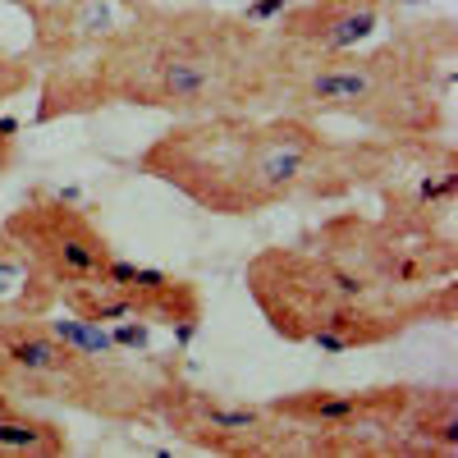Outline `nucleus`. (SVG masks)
<instances>
[{
	"mask_svg": "<svg viewBox=\"0 0 458 458\" xmlns=\"http://www.w3.org/2000/svg\"><path fill=\"white\" fill-rule=\"evenodd\" d=\"M440 138H335L321 120L284 110H225L179 120L138 157L147 179L211 216H261L289 202H339L390 188Z\"/></svg>",
	"mask_w": 458,
	"mask_h": 458,
	"instance_id": "obj_1",
	"label": "nucleus"
},
{
	"mask_svg": "<svg viewBox=\"0 0 458 458\" xmlns=\"http://www.w3.org/2000/svg\"><path fill=\"white\" fill-rule=\"evenodd\" d=\"M276 37L207 5H147L88 51L37 73V124L73 120L106 106L165 110L170 120H198L225 110H257Z\"/></svg>",
	"mask_w": 458,
	"mask_h": 458,
	"instance_id": "obj_2",
	"label": "nucleus"
},
{
	"mask_svg": "<svg viewBox=\"0 0 458 458\" xmlns=\"http://www.w3.org/2000/svg\"><path fill=\"white\" fill-rule=\"evenodd\" d=\"M276 37V32H271ZM454 60V23H403L390 42L358 51H298L276 37L257 110H284L302 120H349L371 138H440L449 124L445 69Z\"/></svg>",
	"mask_w": 458,
	"mask_h": 458,
	"instance_id": "obj_3",
	"label": "nucleus"
},
{
	"mask_svg": "<svg viewBox=\"0 0 458 458\" xmlns=\"http://www.w3.org/2000/svg\"><path fill=\"white\" fill-rule=\"evenodd\" d=\"M248 293L280 339L326 353L376 349L417 321H436L422 302L386 298L312 239L261 248L248 261Z\"/></svg>",
	"mask_w": 458,
	"mask_h": 458,
	"instance_id": "obj_4",
	"label": "nucleus"
},
{
	"mask_svg": "<svg viewBox=\"0 0 458 458\" xmlns=\"http://www.w3.org/2000/svg\"><path fill=\"white\" fill-rule=\"evenodd\" d=\"M165 371H147L133 358H92L47 317H0V390L42 399L101 422H151Z\"/></svg>",
	"mask_w": 458,
	"mask_h": 458,
	"instance_id": "obj_5",
	"label": "nucleus"
},
{
	"mask_svg": "<svg viewBox=\"0 0 458 458\" xmlns=\"http://www.w3.org/2000/svg\"><path fill=\"white\" fill-rule=\"evenodd\" d=\"M151 422H161L174 440L220 454V458H276V454H308L302 431L271 408L243 403L202 386H188L174 371L161 376Z\"/></svg>",
	"mask_w": 458,
	"mask_h": 458,
	"instance_id": "obj_6",
	"label": "nucleus"
},
{
	"mask_svg": "<svg viewBox=\"0 0 458 458\" xmlns=\"http://www.w3.org/2000/svg\"><path fill=\"white\" fill-rule=\"evenodd\" d=\"M417 386L376 390H293L271 399V408L302 431L308 454H412L403 440V412Z\"/></svg>",
	"mask_w": 458,
	"mask_h": 458,
	"instance_id": "obj_7",
	"label": "nucleus"
},
{
	"mask_svg": "<svg viewBox=\"0 0 458 458\" xmlns=\"http://www.w3.org/2000/svg\"><path fill=\"white\" fill-rule=\"evenodd\" d=\"M60 308H69L79 321H92V326L157 321V326L193 330L202 321V293L183 276L157 271V266H138L120 252H110L97 280L60 289Z\"/></svg>",
	"mask_w": 458,
	"mask_h": 458,
	"instance_id": "obj_8",
	"label": "nucleus"
},
{
	"mask_svg": "<svg viewBox=\"0 0 458 458\" xmlns=\"http://www.w3.org/2000/svg\"><path fill=\"white\" fill-rule=\"evenodd\" d=\"M0 234H10L42 271L51 276L55 289L69 284H88L101 276V266L110 261V239L97 229V220L88 211H79L73 202L37 188L28 193L0 225Z\"/></svg>",
	"mask_w": 458,
	"mask_h": 458,
	"instance_id": "obj_9",
	"label": "nucleus"
},
{
	"mask_svg": "<svg viewBox=\"0 0 458 458\" xmlns=\"http://www.w3.org/2000/svg\"><path fill=\"white\" fill-rule=\"evenodd\" d=\"M0 5H14L28 19V60L42 73L110 42L133 19L138 0H0Z\"/></svg>",
	"mask_w": 458,
	"mask_h": 458,
	"instance_id": "obj_10",
	"label": "nucleus"
},
{
	"mask_svg": "<svg viewBox=\"0 0 458 458\" xmlns=\"http://www.w3.org/2000/svg\"><path fill=\"white\" fill-rule=\"evenodd\" d=\"M399 0H302L276 23V37L298 51H358L376 42Z\"/></svg>",
	"mask_w": 458,
	"mask_h": 458,
	"instance_id": "obj_11",
	"label": "nucleus"
},
{
	"mask_svg": "<svg viewBox=\"0 0 458 458\" xmlns=\"http://www.w3.org/2000/svg\"><path fill=\"white\" fill-rule=\"evenodd\" d=\"M60 289L10 234H0V317H51Z\"/></svg>",
	"mask_w": 458,
	"mask_h": 458,
	"instance_id": "obj_12",
	"label": "nucleus"
},
{
	"mask_svg": "<svg viewBox=\"0 0 458 458\" xmlns=\"http://www.w3.org/2000/svg\"><path fill=\"white\" fill-rule=\"evenodd\" d=\"M69 431L47 412L23 408V399L0 390V458H64Z\"/></svg>",
	"mask_w": 458,
	"mask_h": 458,
	"instance_id": "obj_13",
	"label": "nucleus"
},
{
	"mask_svg": "<svg viewBox=\"0 0 458 458\" xmlns=\"http://www.w3.org/2000/svg\"><path fill=\"white\" fill-rule=\"evenodd\" d=\"M403 440L412 445V454H458V394L449 386H417L403 412Z\"/></svg>",
	"mask_w": 458,
	"mask_h": 458,
	"instance_id": "obj_14",
	"label": "nucleus"
},
{
	"mask_svg": "<svg viewBox=\"0 0 458 458\" xmlns=\"http://www.w3.org/2000/svg\"><path fill=\"white\" fill-rule=\"evenodd\" d=\"M32 88H37V64L28 60V51H0V110Z\"/></svg>",
	"mask_w": 458,
	"mask_h": 458,
	"instance_id": "obj_15",
	"label": "nucleus"
},
{
	"mask_svg": "<svg viewBox=\"0 0 458 458\" xmlns=\"http://www.w3.org/2000/svg\"><path fill=\"white\" fill-rule=\"evenodd\" d=\"M19 165V124L0 120V174H10Z\"/></svg>",
	"mask_w": 458,
	"mask_h": 458,
	"instance_id": "obj_16",
	"label": "nucleus"
}]
</instances>
